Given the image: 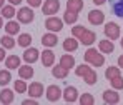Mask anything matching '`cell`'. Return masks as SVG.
I'll return each mask as SVG.
<instances>
[{"label":"cell","mask_w":123,"mask_h":105,"mask_svg":"<svg viewBox=\"0 0 123 105\" xmlns=\"http://www.w3.org/2000/svg\"><path fill=\"white\" fill-rule=\"evenodd\" d=\"M72 33L75 35V39H80L82 43H85V45H92L97 39V35L93 32H88L85 27H73Z\"/></svg>","instance_id":"6da1fadb"},{"label":"cell","mask_w":123,"mask_h":105,"mask_svg":"<svg viewBox=\"0 0 123 105\" xmlns=\"http://www.w3.org/2000/svg\"><path fill=\"white\" fill-rule=\"evenodd\" d=\"M75 73H77L78 77H83L85 82H86L88 85H95L97 84V73H95L92 68H88L86 65H80V67L75 70Z\"/></svg>","instance_id":"7a4b0ae2"},{"label":"cell","mask_w":123,"mask_h":105,"mask_svg":"<svg viewBox=\"0 0 123 105\" xmlns=\"http://www.w3.org/2000/svg\"><path fill=\"white\" fill-rule=\"evenodd\" d=\"M83 59H85L86 62L93 63L95 67H102L103 63H105V57H103L102 53H98V52H97L95 48H88V50L85 52Z\"/></svg>","instance_id":"3957f363"},{"label":"cell","mask_w":123,"mask_h":105,"mask_svg":"<svg viewBox=\"0 0 123 105\" xmlns=\"http://www.w3.org/2000/svg\"><path fill=\"white\" fill-rule=\"evenodd\" d=\"M33 12H32V8L30 7H22L20 10L17 12V19L20 23H30V22H33Z\"/></svg>","instance_id":"277c9868"},{"label":"cell","mask_w":123,"mask_h":105,"mask_svg":"<svg viewBox=\"0 0 123 105\" xmlns=\"http://www.w3.org/2000/svg\"><path fill=\"white\" fill-rule=\"evenodd\" d=\"M105 35L110 40H117L120 37V25H117L115 22H108L105 25Z\"/></svg>","instance_id":"5b68a950"},{"label":"cell","mask_w":123,"mask_h":105,"mask_svg":"<svg viewBox=\"0 0 123 105\" xmlns=\"http://www.w3.org/2000/svg\"><path fill=\"white\" fill-rule=\"evenodd\" d=\"M58 8H60V2L58 0H47L42 5V12L45 15H53V13L58 12Z\"/></svg>","instance_id":"8992f818"},{"label":"cell","mask_w":123,"mask_h":105,"mask_svg":"<svg viewBox=\"0 0 123 105\" xmlns=\"http://www.w3.org/2000/svg\"><path fill=\"white\" fill-rule=\"evenodd\" d=\"M45 27L50 30V32H60L62 28H63V22L60 19H57V17H48L47 20H45Z\"/></svg>","instance_id":"52a82bcc"},{"label":"cell","mask_w":123,"mask_h":105,"mask_svg":"<svg viewBox=\"0 0 123 105\" xmlns=\"http://www.w3.org/2000/svg\"><path fill=\"white\" fill-rule=\"evenodd\" d=\"M60 97H62L60 87L58 85H48V88H47V98H48V102H57Z\"/></svg>","instance_id":"ba28073f"},{"label":"cell","mask_w":123,"mask_h":105,"mask_svg":"<svg viewBox=\"0 0 123 105\" xmlns=\"http://www.w3.org/2000/svg\"><path fill=\"white\" fill-rule=\"evenodd\" d=\"M38 55H40V52L35 48V47H28L27 50H25V53H23V60L27 63H33L38 60Z\"/></svg>","instance_id":"9c48e42d"},{"label":"cell","mask_w":123,"mask_h":105,"mask_svg":"<svg viewBox=\"0 0 123 105\" xmlns=\"http://www.w3.org/2000/svg\"><path fill=\"white\" fill-rule=\"evenodd\" d=\"M63 98H65V102H68V104L75 102V100L78 98V90H77L75 87L68 85V87L63 90Z\"/></svg>","instance_id":"30bf717a"},{"label":"cell","mask_w":123,"mask_h":105,"mask_svg":"<svg viewBox=\"0 0 123 105\" xmlns=\"http://www.w3.org/2000/svg\"><path fill=\"white\" fill-rule=\"evenodd\" d=\"M103 102L105 104H118L120 95L117 93V90H105L103 92Z\"/></svg>","instance_id":"8fae6325"},{"label":"cell","mask_w":123,"mask_h":105,"mask_svg":"<svg viewBox=\"0 0 123 105\" xmlns=\"http://www.w3.org/2000/svg\"><path fill=\"white\" fill-rule=\"evenodd\" d=\"M28 95L33 97V98H38L40 95H43V85L40 82H33L28 87Z\"/></svg>","instance_id":"7c38bea8"},{"label":"cell","mask_w":123,"mask_h":105,"mask_svg":"<svg viewBox=\"0 0 123 105\" xmlns=\"http://www.w3.org/2000/svg\"><path fill=\"white\" fill-rule=\"evenodd\" d=\"M103 20H105V15H103L100 10H92V12H88V22H90V23L100 25Z\"/></svg>","instance_id":"4fadbf2b"},{"label":"cell","mask_w":123,"mask_h":105,"mask_svg":"<svg viewBox=\"0 0 123 105\" xmlns=\"http://www.w3.org/2000/svg\"><path fill=\"white\" fill-rule=\"evenodd\" d=\"M110 8H111L113 15L123 19V0H111L110 2Z\"/></svg>","instance_id":"5bb4252c"},{"label":"cell","mask_w":123,"mask_h":105,"mask_svg":"<svg viewBox=\"0 0 123 105\" xmlns=\"http://www.w3.org/2000/svg\"><path fill=\"white\" fill-rule=\"evenodd\" d=\"M18 77L23 79V80H30L33 77V67H30V65H22V67H18Z\"/></svg>","instance_id":"9a60e30c"},{"label":"cell","mask_w":123,"mask_h":105,"mask_svg":"<svg viewBox=\"0 0 123 105\" xmlns=\"http://www.w3.org/2000/svg\"><path fill=\"white\" fill-rule=\"evenodd\" d=\"M42 63L45 65V67H52L53 63H55V53L52 52V50H45V52H42Z\"/></svg>","instance_id":"2e32d148"},{"label":"cell","mask_w":123,"mask_h":105,"mask_svg":"<svg viewBox=\"0 0 123 105\" xmlns=\"http://www.w3.org/2000/svg\"><path fill=\"white\" fill-rule=\"evenodd\" d=\"M42 43H43L47 48H50V47H55V45L58 43V39H57V35H53V33H45V35L42 37Z\"/></svg>","instance_id":"e0dca14e"},{"label":"cell","mask_w":123,"mask_h":105,"mask_svg":"<svg viewBox=\"0 0 123 105\" xmlns=\"http://www.w3.org/2000/svg\"><path fill=\"white\" fill-rule=\"evenodd\" d=\"M0 102L5 104V105L12 104V102H13V92L8 90V88H3V90L0 92Z\"/></svg>","instance_id":"ac0fdd59"},{"label":"cell","mask_w":123,"mask_h":105,"mask_svg":"<svg viewBox=\"0 0 123 105\" xmlns=\"http://www.w3.org/2000/svg\"><path fill=\"white\" fill-rule=\"evenodd\" d=\"M82 8H83V2L82 0H68V2H67V10H70V12L78 13Z\"/></svg>","instance_id":"d6986e66"},{"label":"cell","mask_w":123,"mask_h":105,"mask_svg":"<svg viewBox=\"0 0 123 105\" xmlns=\"http://www.w3.org/2000/svg\"><path fill=\"white\" fill-rule=\"evenodd\" d=\"M77 48H78L77 39H65V42H63V50L65 52H75Z\"/></svg>","instance_id":"ffe728a7"},{"label":"cell","mask_w":123,"mask_h":105,"mask_svg":"<svg viewBox=\"0 0 123 105\" xmlns=\"http://www.w3.org/2000/svg\"><path fill=\"white\" fill-rule=\"evenodd\" d=\"M5 65L8 67V70L18 68V67H20V57H18V55H10L8 59H5Z\"/></svg>","instance_id":"44dd1931"},{"label":"cell","mask_w":123,"mask_h":105,"mask_svg":"<svg viewBox=\"0 0 123 105\" xmlns=\"http://www.w3.org/2000/svg\"><path fill=\"white\" fill-rule=\"evenodd\" d=\"M60 65L62 67H65V68H72L73 65H75V57H72V55H62V59H60Z\"/></svg>","instance_id":"7402d4cb"},{"label":"cell","mask_w":123,"mask_h":105,"mask_svg":"<svg viewBox=\"0 0 123 105\" xmlns=\"http://www.w3.org/2000/svg\"><path fill=\"white\" fill-rule=\"evenodd\" d=\"M52 75L57 77V79H65V77L68 75V68H65V67H62V65L53 67V68H52Z\"/></svg>","instance_id":"603a6c76"},{"label":"cell","mask_w":123,"mask_h":105,"mask_svg":"<svg viewBox=\"0 0 123 105\" xmlns=\"http://www.w3.org/2000/svg\"><path fill=\"white\" fill-rule=\"evenodd\" d=\"M3 28H5V32H7L8 35H17V33L20 32V27H18L17 22H8Z\"/></svg>","instance_id":"cb8c5ba5"},{"label":"cell","mask_w":123,"mask_h":105,"mask_svg":"<svg viewBox=\"0 0 123 105\" xmlns=\"http://www.w3.org/2000/svg\"><path fill=\"white\" fill-rule=\"evenodd\" d=\"M100 50H102V53H111L115 50V45H113L111 40H102L100 42Z\"/></svg>","instance_id":"d4e9b609"},{"label":"cell","mask_w":123,"mask_h":105,"mask_svg":"<svg viewBox=\"0 0 123 105\" xmlns=\"http://www.w3.org/2000/svg\"><path fill=\"white\" fill-rule=\"evenodd\" d=\"M17 43H18L20 47H28V45L32 43V35H30V33H20Z\"/></svg>","instance_id":"484cf974"},{"label":"cell","mask_w":123,"mask_h":105,"mask_svg":"<svg viewBox=\"0 0 123 105\" xmlns=\"http://www.w3.org/2000/svg\"><path fill=\"white\" fill-rule=\"evenodd\" d=\"M0 42H2V45H3L5 48H13V47H15V40H13L12 35H8V33H5V35L0 39Z\"/></svg>","instance_id":"4316f807"},{"label":"cell","mask_w":123,"mask_h":105,"mask_svg":"<svg viewBox=\"0 0 123 105\" xmlns=\"http://www.w3.org/2000/svg\"><path fill=\"white\" fill-rule=\"evenodd\" d=\"M118 75H120V67H108L106 72H105V77H106L108 80H111V79H115V77H118Z\"/></svg>","instance_id":"83f0119b"},{"label":"cell","mask_w":123,"mask_h":105,"mask_svg":"<svg viewBox=\"0 0 123 105\" xmlns=\"http://www.w3.org/2000/svg\"><path fill=\"white\" fill-rule=\"evenodd\" d=\"M78 20V13H75V12H70V10H67L65 12V15H63V22H67V23H75V22Z\"/></svg>","instance_id":"f1b7e54d"},{"label":"cell","mask_w":123,"mask_h":105,"mask_svg":"<svg viewBox=\"0 0 123 105\" xmlns=\"http://www.w3.org/2000/svg\"><path fill=\"white\" fill-rule=\"evenodd\" d=\"M2 15H3L5 19H12L13 15H17V12L13 10L12 5H3V8H2Z\"/></svg>","instance_id":"f546056e"},{"label":"cell","mask_w":123,"mask_h":105,"mask_svg":"<svg viewBox=\"0 0 123 105\" xmlns=\"http://www.w3.org/2000/svg\"><path fill=\"white\" fill-rule=\"evenodd\" d=\"M10 80H12V75H10V72H8V70H0V85L3 87V85L8 84Z\"/></svg>","instance_id":"4dcf8cb0"},{"label":"cell","mask_w":123,"mask_h":105,"mask_svg":"<svg viewBox=\"0 0 123 105\" xmlns=\"http://www.w3.org/2000/svg\"><path fill=\"white\" fill-rule=\"evenodd\" d=\"M110 84H111V87H113L115 90H122V88H123V79L118 75V77L111 79V80H110Z\"/></svg>","instance_id":"1f68e13d"},{"label":"cell","mask_w":123,"mask_h":105,"mask_svg":"<svg viewBox=\"0 0 123 105\" xmlns=\"http://www.w3.org/2000/svg\"><path fill=\"white\" fill-rule=\"evenodd\" d=\"M80 104L82 105H93L95 104V98H93V95L85 93V95H82V98H80Z\"/></svg>","instance_id":"d6a6232c"},{"label":"cell","mask_w":123,"mask_h":105,"mask_svg":"<svg viewBox=\"0 0 123 105\" xmlns=\"http://www.w3.org/2000/svg\"><path fill=\"white\" fill-rule=\"evenodd\" d=\"M15 90H17L18 93H23V92H27V90H28V87H27L25 82H23V79H20V80H17V82H15Z\"/></svg>","instance_id":"836d02e7"},{"label":"cell","mask_w":123,"mask_h":105,"mask_svg":"<svg viewBox=\"0 0 123 105\" xmlns=\"http://www.w3.org/2000/svg\"><path fill=\"white\" fill-rule=\"evenodd\" d=\"M27 2H28V5H30V7H35V8L42 5V0H27Z\"/></svg>","instance_id":"e575fe53"},{"label":"cell","mask_w":123,"mask_h":105,"mask_svg":"<svg viewBox=\"0 0 123 105\" xmlns=\"http://www.w3.org/2000/svg\"><path fill=\"white\" fill-rule=\"evenodd\" d=\"M37 105V98H33V100H23V105Z\"/></svg>","instance_id":"d590c367"},{"label":"cell","mask_w":123,"mask_h":105,"mask_svg":"<svg viewBox=\"0 0 123 105\" xmlns=\"http://www.w3.org/2000/svg\"><path fill=\"white\" fill-rule=\"evenodd\" d=\"M118 67H120V68H123V55H120V57H118Z\"/></svg>","instance_id":"8d00e7d4"},{"label":"cell","mask_w":123,"mask_h":105,"mask_svg":"<svg viewBox=\"0 0 123 105\" xmlns=\"http://www.w3.org/2000/svg\"><path fill=\"white\" fill-rule=\"evenodd\" d=\"M2 60H5V52H3V48H0V62Z\"/></svg>","instance_id":"74e56055"},{"label":"cell","mask_w":123,"mask_h":105,"mask_svg":"<svg viewBox=\"0 0 123 105\" xmlns=\"http://www.w3.org/2000/svg\"><path fill=\"white\" fill-rule=\"evenodd\" d=\"M12 5H18V3H22V0H8Z\"/></svg>","instance_id":"f35d334b"},{"label":"cell","mask_w":123,"mask_h":105,"mask_svg":"<svg viewBox=\"0 0 123 105\" xmlns=\"http://www.w3.org/2000/svg\"><path fill=\"white\" fill-rule=\"evenodd\" d=\"M93 2H95V5H102V3H105L106 0H93Z\"/></svg>","instance_id":"ab89813d"},{"label":"cell","mask_w":123,"mask_h":105,"mask_svg":"<svg viewBox=\"0 0 123 105\" xmlns=\"http://www.w3.org/2000/svg\"><path fill=\"white\" fill-rule=\"evenodd\" d=\"M3 3H5V0H0V8H3Z\"/></svg>","instance_id":"60d3db41"},{"label":"cell","mask_w":123,"mask_h":105,"mask_svg":"<svg viewBox=\"0 0 123 105\" xmlns=\"http://www.w3.org/2000/svg\"><path fill=\"white\" fill-rule=\"evenodd\" d=\"M3 27V22H2V17H0V28Z\"/></svg>","instance_id":"b9f144b4"},{"label":"cell","mask_w":123,"mask_h":105,"mask_svg":"<svg viewBox=\"0 0 123 105\" xmlns=\"http://www.w3.org/2000/svg\"><path fill=\"white\" fill-rule=\"evenodd\" d=\"M122 47H123V39H122Z\"/></svg>","instance_id":"7bdbcfd3"}]
</instances>
